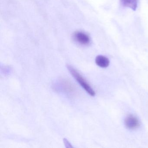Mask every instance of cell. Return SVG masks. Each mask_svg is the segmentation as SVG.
<instances>
[{
  "mask_svg": "<svg viewBox=\"0 0 148 148\" xmlns=\"http://www.w3.org/2000/svg\"><path fill=\"white\" fill-rule=\"evenodd\" d=\"M67 68L72 76L77 81L78 83L84 88V90L91 96H95V92L85 80L75 70L73 67L70 65H67Z\"/></svg>",
  "mask_w": 148,
  "mask_h": 148,
  "instance_id": "6da1fadb",
  "label": "cell"
},
{
  "mask_svg": "<svg viewBox=\"0 0 148 148\" xmlns=\"http://www.w3.org/2000/svg\"><path fill=\"white\" fill-rule=\"evenodd\" d=\"M125 124L128 129L135 130L140 126L138 119L133 115H129L125 120Z\"/></svg>",
  "mask_w": 148,
  "mask_h": 148,
  "instance_id": "7a4b0ae2",
  "label": "cell"
},
{
  "mask_svg": "<svg viewBox=\"0 0 148 148\" xmlns=\"http://www.w3.org/2000/svg\"><path fill=\"white\" fill-rule=\"evenodd\" d=\"M95 62L97 65L102 68H106L110 64L109 59L105 56L99 55L96 57Z\"/></svg>",
  "mask_w": 148,
  "mask_h": 148,
  "instance_id": "277c9868",
  "label": "cell"
},
{
  "mask_svg": "<svg viewBox=\"0 0 148 148\" xmlns=\"http://www.w3.org/2000/svg\"><path fill=\"white\" fill-rule=\"evenodd\" d=\"M64 143L65 145L66 148H72V147H73L70 142L66 138H64Z\"/></svg>",
  "mask_w": 148,
  "mask_h": 148,
  "instance_id": "8992f818",
  "label": "cell"
},
{
  "mask_svg": "<svg viewBox=\"0 0 148 148\" xmlns=\"http://www.w3.org/2000/svg\"><path fill=\"white\" fill-rule=\"evenodd\" d=\"M76 41L82 45H87L90 43V39L87 34L83 32H77L74 34Z\"/></svg>",
  "mask_w": 148,
  "mask_h": 148,
  "instance_id": "3957f363",
  "label": "cell"
},
{
  "mask_svg": "<svg viewBox=\"0 0 148 148\" xmlns=\"http://www.w3.org/2000/svg\"><path fill=\"white\" fill-rule=\"evenodd\" d=\"M120 3L125 7L129 8L135 11L137 8L138 0H119Z\"/></svg>",
  "mask_w": 148,
  "mask_h": 148,
  "instance_id": "5b68a950",
  "label": "cell"
}]
</instances>
